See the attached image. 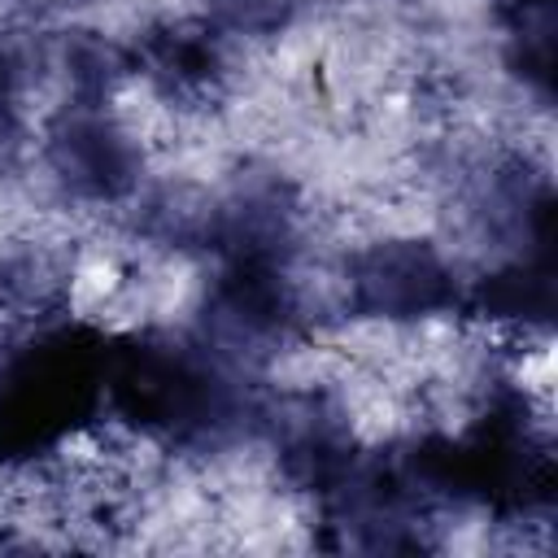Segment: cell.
<instances>
[{
  "instance_id": "8fae6325",
  "label": "cell",
  "mask_w": 558,
  "mask_h": 558,
  "mask_svg": "<svg viewBox=\"0 0 558 558\" xmlns=\"http://www.w3.org/2000/svg\"><path fill=\"white\" fill-rule=\"evenodd\" d=\"M305 0H205L209 26L231 35H279Z\"/></svg>"
},
{
  "instance_id": "7c38bea8",
  "label": "cell",
  "mask_w": 558,
  "mask_h": 558,
  "mask_svg": "<svg viewBox=\"0 0 558 558\" xmlns=\"http://www.w3.org/2000/svg\"><path fill=\"white\" fill-rule=\"evenodd\" d=\"M17 92H22V61L17 52L0 39V170H9L13 153H17Z\"/></svg>"
},
{
  "instance_id": "5b68a950",
  "label": "cell",
  "mask_w": 558,
  "mask_h": 558,
  "mask_svg": "<svg viewBox=\"0 0 558 558\" xmlns=\"http://www.w3.org/2000/svg\"><path fill=\"white\" fill-rule=\"evenodd\" d=\"M44 157L57 183L92 205L126 201L140 183V148L135 140L105 113V105H78L70 100L44 135Z\"/></svg>"
},
{
  "instance_id": "277c9868",
  "label": "cell",
  "mask_w": 558,
  "mask_h": 558,
  "mask_svg": "<svg viewBox=\"0 0 558 558\" xmlns=\"http://www.w3.org/2000/svg\"><path fill=\"white\" fill-rule=\"evenodd\" d=\"M349 301L362 318L414 323L449 314L462 292L449 262L427 240H379L349 262Z\"/></svg>"
},
{
  "instance_id": "9c48e42d",
  "label": "cell",
  "mask_w": 558,
  "mask_h": 558,
  "mask_svg": "<svg viewBox=\"0 0 558 558\" xmlns=\"http://www.w3.org/2000/svg\"><path fill=\"white\" fill-rule=\"evenodd\" d=\"M65 74L78 105H105L109 92L131 74V48H118L105 35L78 31L65 39Z\"/></svg>"
},
{
  "instance_id": "7a4b0ae2",
  "label": "cell",
  "mask_w": 558,
  "mask_h": 558,
  "mask_svg": "<svg viewBox=\"0 0 558 558\" xmlns=\"http://www.w3.org/2000/svg\"><path fill=\"white\" fill-rule=\"evenodd\" d=\"M109 336L87 323H52L13 349L0 379V466H26L61 449L105 410Z\"/></svg>"
},
{
  "instance_id": "3957f363",
  "label": "cell",
  "mask_w": 558,
  "mask_h": 558,
  "mask_svg": "<svg viewBox=\"0 0 558 558\" xmlns=\"http://www.w3.org/2000/svg\"><path fill=\"white\" fill-rule=\"evenodd\" d=\"M201 344L235 371L275 357L301 336V305L279 262H227L201 310Z\"/></svg>"
},
{
  "instance_id": "6da1fadb",
  "label": "cell",
  "mask_w": 558,
  "mask_h": 558,
  "mask_svg": "<svg viewBox=\"0 0 558 558\" xmlns=\"http://www.w3.org/2000/svg\"><path fill=\"white\" fill-rule=\"evenodd\" d=\"M105 410L161 445H214L244 418V388L205 344L109 336Z\"/></svg>"
},
{
  "instance_id": "4fadbf2b",
  "label": "cell",
  "mask_w": 558,
  "mask_h": 558,
  "mask_svg": "<svg viewBox=\"0 0 558 558\" xmlns=\"http://www.w3.org/2000/svg\"><path fill=\"white\" fill-rule=\"evenodd\" d=\"M501 13L510 26L514 22H545V17H554V0H501Z\"/></svg>"
},
{
  "instance_id": "30bf717a",
  "label": "cell",
  "mask_w": 558,
  "mask_h": 558,
  "mask_svg": "<svg viewBox=\"0 0 558 558\" xmlns=\"http://www.w3.org/2000/svg\"><path fill=\"white\" fill-rule=\"evenodd\" d=\"M0 296L13 310L52 314V310H61L65 275L48 253H13L0 262Z\"/></svg>"
},
{
  "instance_id": "52a82bcc",
  "label": "cell",
  "mask_w": 558,
  "mask_h": 558,
  "mask_svg": "<svg viewBox=\"0 0 558 558\" xmlns=\"http://www.w3.org/2000/svg\"><path fill=\"white\" fill-rule=\"evenodd\" d=\"M131 70H140L166 100L201 105L222 83V48L209 26L166 22L140 35L131 48Z\"/></svg>"
},
{
  "instance_id": "8992f818",
  "label": "cell",
  "mask_w": 558,
  "mask_h": 558,
  "mask_svg": "<svg viewBox=\"0 0 558 558\" xmlns=\"http://www.w3.org/2000/svg\"><path fill=\"white\" fill-rule=\"evenodd\" d=\"M275 440H279V466L283 475L301 488L314 493L318 501L344 484V475L357 466V440L349 418L323 401V397H296L288 410L275 418Z\"/></svg>"
},
{
  "instance_id": "ba28073f",
  "label": "cell",
  "mask_w": 558,
  "mask_h": 558,
  "mask_svg": "<svg viewBox=\"0 0 558 558\" xmlns=\"http://www.w3.org/2000/svg\"><path fill=\"white\" fill-rule=\"evenodd\" d=\"M466 310L480 323H493V327L549 331L554 327V262L527 253L523 262L484 275L471 288Z\"/></svg>"
},
{
  "instance_id": "5bb4252c",
  "label": "cell",
  "mask_w": 558,
  "mask_h": 558,
  "mask_svg": "<svg viewBox=\"0 0 558 558\" xmlns=\"http://www.w3.org/2000/svg\"><path fill=\"white\" fill-rule=\"evenodd\" d=\"M9 362H13V349L4 344V336H0V379H4V371H9Z\"/></svg>"
}]
</instances>
